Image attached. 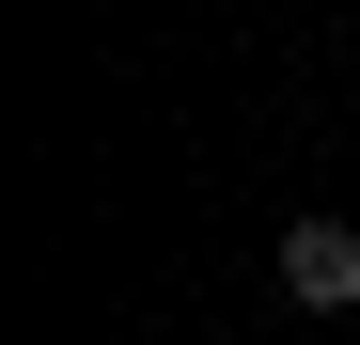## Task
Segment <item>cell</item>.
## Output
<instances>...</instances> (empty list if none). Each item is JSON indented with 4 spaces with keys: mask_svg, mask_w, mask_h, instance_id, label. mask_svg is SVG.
<instances>
[{
    "mask_svg": "<svg viewBox=\"0 0 360 345\" xmlns=\"http://www.w3.org/2000/svg\"><path fill=\"white\" fill-rule=\"evenodd\" d=\"M282 299L297 314H360V220H282Z\"/></svg>",
    "mask_w": 360,
    "mask_h": 345,
    "instance_id": "1",
    "label": "cell"
}]
</instances>
